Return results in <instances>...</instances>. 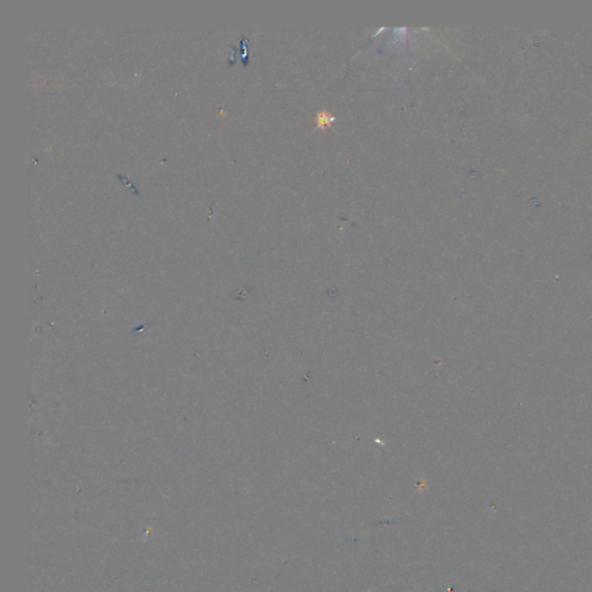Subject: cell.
I'll use <instances>...</instances> for the list:
<instances>
[{"instance_id": "1", "label": "cell", "mask_w": 592, "mask_h": 592, "mask_svg": "<svg viewBox=\"0 0 592 592\" xmlns=\"http://www.w3.org/2000/svg\"><path fill=\"white\" fill-rule=\"evenodd\" d=\"M317 126L320 127V129H326V127H330V125L335 122V117H332L331 114H329L328 113H318V116H317Z\"/></svg>"}]
</instances>
